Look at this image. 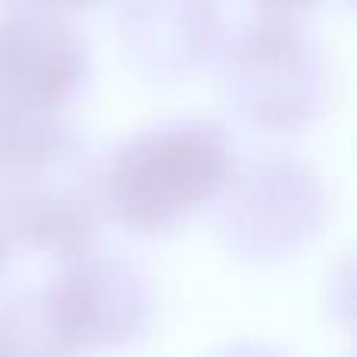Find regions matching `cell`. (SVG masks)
<instances>
[{"mask_svg":"<svg viewBox=\"0 0 357 357\" xmlns=\"http://www.w3.org/2000/svg\"><path fill=\"white\" fill-rule=\"evenodd\" d=\"M220 85L241 119L295 129L326 110L333 66L304 10L254 6L222 41Z\"/></svg>","mask_w":357,"mask_h":357,"instance_id":"obj_2","label":"cell"},{"mask_svg":"<svg viewBox=\"0 0 357 357\" xmlns=\"http://www.w3.org/2000/svg\"><path fill=\"white\" fill-rule=\"evenodd\" d=\"M235 163V138L220 119H163L107 154L100 204L132 232H167L220 195Z\"/></svg>","mask_w":357,"mask_h":357,"instance_id":"obj_1","label":"cell"},{"mask_svg":"<svg viewBox=\"0 0 357 357\" xmlns=\"http://www.w3.org/2000/svg\"><path fill=\"white\" fill-rule=\"evenodd\" d=\"M116 31L144 75L176 79L220 38V10L213 3H126L116 10Z\"/></svg>","mask_w":357,"mask_h":357,"instance_id":"obj_6","label":"cell"},{"mask_svg":"<svg viewBox=\"0 0 357 357\" xmlns=\"http://www.w3.org/2000/svg\"><path fill=\"white\" fill-rule=\"evenodd\" d=\"M13 254H16V241H13L10 229H6L3 216H0V273H3V270H6V266H10Z\"/></svg>","mask_w":357,"mask_h":357,"instance_id":"obj_8","label":"cell"},{"mask_svg":"<svg viewBox=\"0 0 357 357\" xmlns=\"http://www.w3.org/2000/svg\"><path fill=\"white\" fill-rule=\"evenodd\" d=\"M329 220L320 169L289 151L238 160L216 195V226L235 254L276 260L307 245Z\"/></svg>","mask_w":357,"mask_h":357,"instance_id":"obj_5","label":"cell"},{"mask_svg":"<svg viewBox=\"0 0 357 357\" xmlns=\"http://www.w3.org/2000/svg\"><path fill=\"white\" fill-rule=\"evenodd\" d=\"M91 50L82 22L63 6L13 3L0 10V142L35 138L73 123Z\"/></svg>","mask_w":357,"mask_h":357,"instance_id":"obj_3","label":"cell"},{"mask_svg":"<svg viewBox=\"0 0 357 357\" xmlns=\"http://www.w3.org/2000/svg\"><path fill=\"white\" fill-rule=\"evenodd\" d=\"M213 357H282V354H276L273 348H264V345L238 342V345H229V348H222V351H216Z\"/></svg>","mask_w":357,"mask_h":357,"instance_id":"obj_7","label":"cell"},{"mask_svg":"<svg viewBox=\"0 0 357 357\" xmlns=\"http://www.w3.org/2000/svg\"><path fill=\"white\" fill-rule=\"evenodd\" d=\"M29 291L56 357L116 348L135 339L154 304L148 273L126 254L98 248L60 260V270Z\"/></svg>","mask_w":357,"mask_h":357,"instance_id":"obj_4","label":"cell"}]
</instances>
